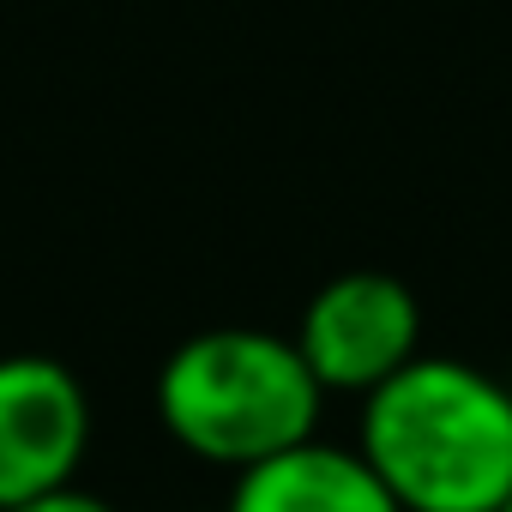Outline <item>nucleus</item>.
Returning a JSON list of instances; mask_svg holds the SVG:
<instances>
[{
  "label": "nucleus",
  "instance_id": "423d86ee",
  "mask_svg": "<svg viewBox=\"0 0 512 512\" xmlns=\"http://www.w3.org/2000/svg\"><path fill=\"white\" fill-rule=\"evenodd\" d=\"M13 512H115V506H109L103 494L67 482V488H55V494H43V500H25V506H13Z\"/></svg>",
  "mask_w": 512,
  "mask_h": 512
},
{
  "label": "nucleus",
  "instance_id": "0eeeda50",
  "mask_svg": "<svg viewBox=\"0 0 512 512\" xmlns=\"http://www.w3.org/2000/svg\"><path fill=\"white\" fill-rule=\"evenodd\" d=\"M500 512H512V494H506V500H500Z\"/></svg>",
  "mask_w": 512,
  "mask_h": 512
},
{
  "label": "nucleus",
  "instance_id": "20e7f679",
  "mask_svg": "<svg viewBox=\"0 0 512 512\" xmlns=\"http://www.w3.org/2000/svg\"><path fill=\"white\" fill-rule=\"evenodd\" d=\"M91 452V398L55 356H0V512L79 482Z\"/></svg>",
  "mask_w": 512,
  "mask_h": 512
},
{
  "label": "nucleus",
  "instance_id": "f257e3e1",
  "mask_svg": "<svg viewBox=\"0 0 512 512\" xmlns=\"http://www.w3.org/2000/svg\"><path fill=\"white\" fill-rule=\"evenodd\" d=\"M356 452L404 512H500L512 494V386L458 356H410L362 392Z\"/></svg>",
  "mask_w": 512,
  "mask_h": 512
},
{
  "label": "nucleus",
  "instance_id": "39448f33",
  "mask_svg": "<svg viewBox=\"0 0 512 512\" xmlns=\"http://www.w3.org/2000/svg\"><path fill=\"white\" fill-rule=\"evenodd\" d=\"M223 512H404L380 470L356 446H332L320 434L235 470Z\"/></svg>",
  "mask_w": 512,
  "mask_h": 512
},
{
  "label": "nucleus",
  "instance_id": "f03ea898",
  "mask_svg": "<svg viewBox=\"0 0 512 512\" xmlns=\"http://www.w3.org/2000/svg\"><path fill=\"white\" fill-rule=\"evenodd\" d=\"M326 386L296 338L266 326H211L169 350L157 368L163 434L223 470H247L320 428Z\"/></svg>",
  "mask_w": 512,
  "mask_h": 512
},
{
  "label": "nucleus",
  "instance_id": "7ed1b4c3",
  "mask_svg": "<svg viewBox=\"0 0 512 512\" xmlns=\"http://www.w3.org/2000/svg\"><path fill=\"white\" fill-rule=\"evenodd\" d=\"M296 350L308 356L326 392H374L410 356H422V308L392 272H338L314 290L296 326Z\"/></svg>",
  "mask_w": 512,
  "mask_h": 512
}]
</instances>
